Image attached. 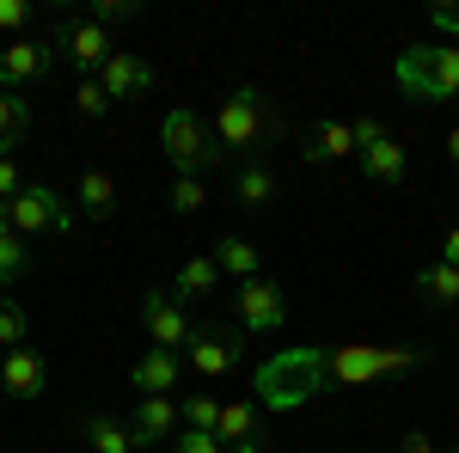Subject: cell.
<instances>
[{"label": "cell", "instance_id": "17", "mask_svg": "<svg viewBox=\"0 0 459 453\" xmlns=\"http://www.w3.org/2000/svg\"><path fill=\"white\" fill-rule=\"evenodd\" d=\"M361 172L374 178V184H398V178L411 172V153H404L392 135H380V141H368V147H361Z\"/></svg>", "mask_w": 459, "mask_h": 453}, {"label": "cell", "instance_id": "35", "mask_svg": "<svg viewBox=\"0 0 459 453\" xmlns=\"http://www.w3.org/2000/svg\"><path fill=\"white\" fill-rule=\"evenodd\" d=\"M398 453H441V448H435V441H429L423 429H411V435H404V441H398Z\"/></svg>", "mask_w": 459, "mask_h": 453}, {"label": "cell", "instance_id": "15", "mask_svg": "<svg viewBox=\"0 0 459 453\" xmlns=\"http://www.w3.org/2000/svg\"><path fill=\"white\" fill-rule=\"evenodd\" d=\"M178 423H184V411H178L172 398H142V405H135V423H129V429H135V441H142V448H153V441L166 448V441L178 435Z\"/></svg>", "mask_w": 459, "mask_h": 453}, {"label": "cell", "instance_id": "37", "mask_svg": "<svg viewBox=\"0 0 459 453\" xmlns=\"http://www.w3.org/2000/svg\"><path fill=\"white\" fill-rule=\"evenodd\" d=\"M441 264H454V270H459V227L447 233V240H441Z\"/></svg>", "mask_w": 459, "mask_h": 453}, {"label": "cell", "instance_id": "19", "mask_svg": "<svg viewBox=\"0 0 459 453\" xmlns=\"http://www.w3.org/2000/svg\"><path fill=\"white\" fill-rule=\"evenodd\" d=\"M25 129H31V99L25 92H0V160H13Z\"/></svg>", "mask_w": 459, "mask_h": 453}, {"label": "cell", "instance_id": "36", "mask_svg": "<svg viewBox=\"0 0 459 453\" xmlns=\"http://www.w3.org/2000/svg\"><path fill=\"white\" fill-rule=\"evenodd\" d=\"M386 135V129H380V123H374V117H361V123H355V153H361V147H368V141H380Z\"/></svg>", "mask_w": 459, "mask_h": 453}, {"label": "cell", "instance_id": "7", "mask_svg": "<svg viewBox=\"0 0 459 453\" xmlns=\"http://www.w3.org/2000/svg\"><path fill=\"white\" fill-rule=\"evenodd\" d=\"M56 49H62L80 74H99L110 56H117L110 31H105V25H92V19H62V25H56Z\"/></svg>", "mask_w": 459, "mask_h": 453}, {"label": "cell", "instance_id": "14", "mask_svg": "<svg viewBox=\"0 0 459 453\" xmlns=\"http://www.w3.org/2000/svg\"><path fill=\"white\" fill-rule=\"evenodd\" d=\"M160 74H153V62H142V56H129V49H117L105 68H99V86H105L110 99H135V92H147Z\"/></svg>", "mask_w": 459, "mask_h": 453}, {"label": "cell", "instance_id": "24", "mask_svg": "<svg viewBox=\"0 0 459 453\" xmlns=\"http://www.w3.org/2000/svg\"><path fill=\"white\" fill-rule=\"evenodd\" d=\"M166 203H172V214H203V209H209V184L190 178V172H178L172 190H166Z\"/></svg>", "mask_w": 459, "mask_h": 453}, {"label": "cell", "instance_id": "16", "mask_svg": "<svg viewBox=\"0 0 459 453\" xmlns=\"http://www.w3.org/2000/svg\"><path fill=\"white\" fill-rule=\"evenodd\" d=\"M307 166H331V160H343V153H355V123H343V117H331V123H318L313 135H307Z\"/></svg>", "mask_w": 459, "mask_h": 453}, {"label": "cell", "instance_id": "12", "mask_svg": "<svg viewBox=\"0 0 459 453\" xmlns=\"http://www.w3.org/2000/svg\"><path fill=\"white\" fill-rule=\"evenodd\" d=\"M184 355H190V368H196V374L221 380V374H233V368H239V337H233V331H196Z\"/></svg>", "mask_w": 459, "mask_h": 453}, {"label": "cell", "instance_id": "13", "mask_svg": "<svg viewBox=\"0 0 459 453\" xmlns=\"http://www.w3.org/2000/svg\"><path fill=\"white\" fill-rule=\"evenodd\" d=\"M135 392L142 398H172L178 392V380H184V362H178V349H147L142 362H135Z\"/></svg>", "mask_w": 459, "mask_h": 453}, {"label": "cell", "instance_id": "22", "mask_svg": "<svg viewBox=\"0 0 459 453\" xmlns=\"http://www.w3.org/2000/svg\"><path fill=\"white\" fill-rule=\"evenodd\" d=\"M74 196H80V214H92V221H105V214L117 209V178H110V172H86V178H80V190H74Z\"/></svg>", "mask_w": 459, "mask_h": 453}, {"label": "cell", "instance_id": "18", "mask_svg": "<svg viewBox=\"0 0 459 453\" xmlns=\"http://www.w3.org/2000/svg\"><path fill=\"white\" fill-rule=\"evenodd\" d=\"M233 196H239L246 209H270V203H276V172H270L264 160H246L239 178H233Z\"/></svg>", "mask_w": 459, "mask_h": 453}, {"label": "cell", "instance_id": "3", "mask_svg": "<svg viewBox=\"0 0 459 453\" xmlns=\"http://www.w3.org/2000/svg\"><path fill=\"white\" fill-rule=\"evenodd\" d=\"M160 147H166V160H172L178 172H190V178L221 172V166H227V153H221L214 129H209V123H203L190 105L166 110V123H160Z\"/></svg>", "mask_w": 459, "mask_h": 453}, {"label": "cell", "instance_id": "20", "mask_svg": "<svg viewBox=\"0 0 459 453\" xmlns=\"http://www.w3.org/2000/svg\"><path fill=\"white\" fill-rule=\"evenodd\" d=\"M86 448L92 453H135L142 441H135V429H123L117 417L99 411V417H86Z\"/></svg>", "mask_w": 459, "mask_h": 453}, {"label": "cell", "instance_id": "30", "mask_svg": "<svg viewBox=\"0 0 459 453\" xmlns=\"http://www.w3.org/2000/svg\"><path fill=\"white\" fill-rule=\"evenodd\" d=\"M166 453H227L214 435H203V429H178L172 441H166Z\"/></svg>", "mask_w": 459, "mask_h": 453}, {"label": "cell", "instance_id": "23", "mask_svg": "<svg viewBox=\"0 0 459 453\" xmlns=\"http://www.w3.org/2000/svg\"><path fill=\"white\" fill-rule=\"evenodd\" d=\"M214 264H221V276L251 282V276H257V245L233 233V240H221V245H214Z\"/></svg>", "mask_w": 459, "mask_h": 453}, {"label": "cell", "instance_id": "27", "mask_svg": "<svg viewBox=\"0 0 459 453\" xmlns=\"http://www.w3.org/2000/svg\"><path fill=\"white\" fill-rule=\"evenodd\" d=\"M25 331H31V313L13 294H0V349H25Z\"/></svg>", "mask_w": 459, "mask_h": 453}, {"label": "cell", "instance_id": "11", "mask_svg": "<svg viewBox=\"0 0 459 453\" xmlns=\"http://www.w3.org/2000/svg\"><path fill=\"white\" fill-rule=\"evenodd\" d=\"M0 386H6L13 398H43V392H49V362H43L31 344L6 349V355H0Z\"/></svg>", "mask_w": 459, "mask_h": 453}, {"label": "cell", "instance_id": "10", "mask_svg": "<svg viewBox=\"0 0 459 453\" xmlns=\"http://www.w3.org/2000/svg\"><path fill=\"white\" fill-rule=\"evenodd\" d=\"M56 62V43H31V37H13L0 49V92H25L31 80H43Z\"/></svg>", "mask_w": 459, "mask_h": 453}, {"label": "cell", "instance_id": "1", "mask_svg": "<svg viewBox=\"0 0 459 453\" xmlns=\"http://www.w3.org/2000/svg\"><path fill=\"white\" fill-rule=\"evenodd\" d=\"M313 374L331 386H368L386 380L398 368H423V349H392V344H331V349H307Z\"/></svg>", "mask_w": 459, "mask_h": 453}, {"label": "cell", "instance_id": "25", "mask_svg": "<svg viewBox=\"0 0 459 453\" xmlns=\"http://www.w3.org/2000/svg\"><path fill=\"white\" fill-rule=\"evenodd\" d=\"M25 270H31V251H25V240H19L13 227H0V288H13Z\"/></svg>", "mask_w": 459, "mask_h": 453}, {"label": "cell", "instance_id": "6", "mask_svg": "<svg viewBox=\"0 0 459 453\" xmlns=\"http://www.w3.org/2000/svg\"><path fill=\"white\" fill-rule=\"evenodd\" d=\"M239 325H246L251 337H270V331H282L288 325V294L276 288L270 276H251V282H239Z\"/></svg>", "mask_w": 459, "mask_h": 453}, {"label": "cell", "instance_id": "28", "mask_svg": "<svg viewBox=\"0 0 459 453\" xmlns=\"http://www.w3.org/2000/svg\"><path fill=\"white\" fill-rule=\"evenodd\" d=\"M74 105H80V117H105L110 110V92L99 86V74H80L74 80Z\"/></svg>", "mask_w": 459, "mask_h": 453}, {"label": "cell", "instance_id": "2", "mask_svg": "<svg viewBox=\"0 0 459 453\" xmlns=\"http://www.w3.org/2000/svg\"><path fill=\"white\" fill-rule=\"evenodd\" d=\"M392 80L404 86V99H423V105L454 99L459 92V43H411V49H398Z\"/></svg>", "mask_w": 459, "mask_h": 453}, {"label": "cell", "instance_id": "29", "mask_svg": "<svg viewBox=\"0 0 459 453\" xmlns=\"http://www.w3.org/2000/svg\"><path fill=\"white\" fill-rule=\"evenodd\" d=\"M178 411H184V429H203V435H214V423H221V405H214L209 392H196V398H184Z\"/></svg>", "mask_w": 459, "mask_h": 453}, {"label": "cell", "instance_id": "4", "mask_svg": "<svg viewBox=\"0 0 459 453\" xmlns=\"http://www.w3.org/2000/svg\"><path fill=\"white\" fill-rule=\"evenodd\" d=\"M209 129H214V141H221V153H227V160L251 153L257 141L270 135V105H264V92H257V86H239V92H227Z\"/></svg>", "mask_w": 459, "mask_h": 453}, {"label": "cell", "instance_id": "33", "mask_svg": "<svg viewBox=\"0 0 459 453\" xmlns=\"http://www.w3.org/2000/svg\"><path fill=\"white\" fill-rule=\"evenodd\" d=\"M25 184H19V160H0V203H13Z\"/></svg>", "mask_w": 459, "mask_h": 453}, {"label": "cell", "instance_id": "39", "mask_svg": "<svg viewBox=\"0 0 459 453\" xmlns=\"http://www.w3.org/2000/svg\"><path fill=\"white\" fill-rule=\"evenodd\" d=\"M0 227H6V203H0Z\"/></svg>", "mask_w": 459, "mask_h": 453}, {"label": "cell", "instance_id": "38", "mask_svg": "<svg viewBox=\"0 0 459 453\" xmlns=\"http://www.w3.org/2000/svg\"><path fill=\"white\" fill-rule=\"evenodd\" d=\"M447 160L459 166V129H447Z\"/></svg>", "mask_w": 459, "mask_h": 453}, {"label": "cell", "instance_id": "26", "mask_svg": "<svg viewBox=\"0 0 459 453\" xmlns=\"http://www.w3.org/2000/svg\"><path fill=\"white\" fill-rule=\"evenodd\" d=\"M417 288H423L435 307H454V301H459V270H454V264H429L423 276H417Z\"/></svg>", "mask_w": 459, "mask_h": 453}, {"label": "cell", "instance_id": "8", "mask_svg": "<svg viewBox=\"0 0 459 453\" xmlns=\"http://www.w3.org/2000/svg\"><path fill=\"white\" fill-rule=\"evenodd\" d=\"M142 325H147V344L153 349H190V337H196L190 313L178 307L172 294H142Z\"/></svg>", "mask_w": 459, "mask_h": 453}, {"label": "cell", "instance_id": "32", "mask_svg": "<svg viewBox=\"0 0 459 453\" xmlns=\"http://www.w3.org/2000/svg\"><path fill=\"white\" fill-rule=\"evenodd\" d=\"M31 19V0H0V31H25Z\"/></svg>", "mask_w": 459, "mask_h": 453}, {"label": "cell", "instance_id": "34", "mask_svg": "<svg viewBox=\"0 0 459 453\" xmlns=\"http://www.w3.org/2000/svg\"><path fill=\"white\" fill-rule=\"evenodd\" d=\"M429 19H435V31H447V37L459 43V6H435Z\"/></svg>", "mask_w": 459, "mask_h": 453}, {"label": "cell", "instance_id": "31", "mask_svg": "<svg viewBox=\"0 0 459 453\" xmlns=\"http://www.w3.org/2000/svg\"><path fill=\"white\" fill-rule=\"evenodd\" d=\"M117 19H135V0H92V25H117Z\"/></svg>", "mask_w": 459, "mask_h": 453}, {"label": "cell", "instance_id": "9", "mask_svg": "<svg viewBox=\"0 0 459 453\" xmlns=\"http://www.w3.org/2000/svg\"><path fill=\"white\" fill-rule=\"evenodd\" d=\"M214 441L227 453H257L264 448V405L257 398H227L221 423H214Z\"/></svg>", "mask_w": 459, "mask_h": 453}, {"label": "cell", "instance_id": "21", "mask_svg": "<svg viewBox=\"0 0 459 453\" xmlns=\"http://www.w3.org/2000/svg\"><path fill=\"white\" fill-rule=\"evenodd\" d=\"M214 288H221V264H214V257H190V264L178 270L172 301H203V294H214Z\"/></svg>", "mask_w": 459, "mask_h": 453}, {"label": "cell", "instance_id": "5", "mask_svg": "<svg viewBox=\"0 0 459 453\" xmlns=\"http://www.w3.org/2000/svg\"><path fill=\"white\" fill-rule=\"evenodd\" d=\"M74 221H80V214L68 209V196L49 190V184H25V190L6 203V227H13L19 240H37V233H74Z\"/></svg>", "mask_w": 459, "mask_h": 453}]
</instances>
